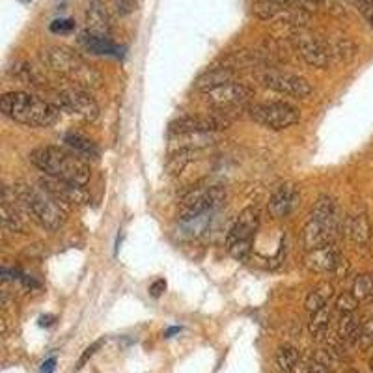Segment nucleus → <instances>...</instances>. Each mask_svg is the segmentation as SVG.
<instances>
[{
    "label": "nucleus",
    "instance_id": "1",
    "mask_svg": "<svg viewBox=\"0 0 373 373\" xmlns=\"http://www.w3.org/2000/svg\"><path fill=\"white\" fill-rule=\"evenodd\" d=\"M0 111L6 118L26 127H51L60 118L58 106L25 91H10L2 96Z\"/></svg>",
    "mask_w": 373,
    "mask_h": 373
},
{
    "label": "nucleus",
    "instance_id": "2",
    "mask_svg": "<svg viewBox=\"0 0 373 373\" xmlns=\"http://www.w3.org/2000/svg\"><path fill=\"white\" fill-rule=\"evenodd\" d=\"M30 161L49 177L81 186L90 182V167L82 161L81 155L69 153L60 147H38L30 153Z\"/></svg>",
    "mask_w": 373,
    "mask_h": 373
},
{
    "label": "nucleus",
    "instance_id": "3",
    "mask_svg": "<svg viewBox=\"0 0 373 373\" xmlns=\"http://www.w3.org/2000/svg\"><path fill=\"white\" fill-rule=\"evenodd\" d=\"M43 60L55 73L66 77L79 88H99L101 75L82 56L64 45H52L43 51Z\"/></svg>",
    "mask_w": 373,
    "mask_h": 373
},
{
    "label": "nucleus",
    "instance_id": "4",
    "mask_svg": "<svg viewBox=\"0 0 373 373\" xmlns=\"http://www.w3.org/2000/svg\"><path fill=\"white\" fill-rule=\"evenodd\" d=\"M17 194L25 204L26 211L32 213L41 226L49 228V230H60L64 226V222H66L64 206L56 202L55 198L47 191H43L41 186L19 185Z\"/></svg>",
    "mask_w": 373,
    "mask_h": 373
},
{
    "label": "nucleus",
    "instance_id": "5",
    "mask_svg": "<svg viewBox=\"0 0 373 373\" xmlns=\"http://www.w3.org/2000/svg\"><path fill=\"white\" fill-rule=\"evenodd\" d=\"M224 200H226V191L221 185L196 186L182 198L179 207H177V217L179 221L189 222L192 218L215 211L224 204Z\"/></svg>",
    "mask_w": 373,
    "mask_h": 373
},
{
    "label": "nucleus",
    "instance_id": "6",
    "mask_svg": "<svg viewBox=\"0 0 373 373\" xmlns=\"http://www.w3.org/2000/svg\"><path fill=\"white\" fill-rule=\"evenodd\" d=\"M250 116L260 126L269 127L272 131L288 129L301 120L297 108L288 103H260L250 108Z\"/></svg>",
    "mask_w": 373,
    "mask_h": 373
},
{
    "label": "nucleus",
    "instance_id": "7",
    "mask_svg": "<svg viewBox=\"0 0 373 373\" xmlns=\"http://www.w3.org/2000/svg\"><path fill=\"white\" fill-rule=\"evenodd\" d=\"M252 11L257 19L291 26L295 30H303L304 26L308 25V21H310V16H312V13L301 10V8H288V6L274 4L271 0H256Z\"/></svg>",
    "mask_w": 373,
    "mask_h": 373
},
{
    "label": "nucleus",
    "instance_id": "8",
    "mask_svg": "<svg viewBox=\"0 0 373 373\" xmlns=\"http://www.w3.org/2000/svg\"><path fill=\"white\" fill-rule=\"evenodd\" d=\"M293 43L295 49L301 55L308 66L313 67H328L333 64V55H330V41L323 40L321 35L308 34L304 30H295L293 34Z\"/></svg>",
    "mask_w": 373,
    "mask_h": 373
},
{
    "label": "nucleus",
    "instance_id": "9",
    "mask_svg": "<svg viewBox=\"0 0 373 373\" xmlns=\"http://www.w3.org/2000/svg\"><path fill=\"white\" fill-rule=\"evenodd\" d=\"M56 101H58V108L84 121H96L99 116V106H97L96 99L84 88H79V86L58 91Z\"/></svg>",
    "mask_w": 373,
    "mask_h": 373
},
{
    "label": "nucleus",
    "instance_id": "10",
    "mask_svg": "<svg viewBox=\"0 0 373 373\" xmlns=\"http://www.w3.org/2000/svg\"><path fill=\"white\" fill-rule=\"evenodd\" d=\"M262 82L274 91L284 96H291L295 99H304L312 94V84L299 75L282 73V71H265L262 75Z\"/></svg>",
    "mask_w": 373,
    "mask_h": 373
},
{
    "label": "nucleus",
    "instance_id": "11",
    "mask_svg": "<svg viewBox=\"0 0 373 373\" xmlns=\"http://www.w3.org/2000/svg\"><path fill=\"white\" fill-rule=\"evenodd\" d=\"M40 186L43 191L49 192L60 206H84V204L90 202V194L84 191V186L62 182L56 177L45 176L40 182Z\"/></svg>",
    "mask_w": 373,
    "mask_h": 373
},
{
    "label": "nucleus",
    "instance_id": "12",
    "mask_svg": "<svg viewBox=\"0 0 373 373\" xmlns=\"http://www.w3.org/2000/svg\"><path fill=\"white\" fill-rule=\"evenodd\" d=\"M230 121L221 116H182L170 123L172 135H189V133H215L226 129Z\"/></svg>",
    "mask_w": 373,
    "mask_h": 373
},
{
    "label": "nucleus",
    "instance_id": "13",
    "mask_svg": "<svg viewBox=\"0 0 373 373\" xmlns=\"http://www.w3.org/2000/svg\"><path fill=\"white\" fill-rule=\"evenodd\" d=\"M252 96V90L248 86L241 84V82H228V84L221 86L217 90H211L206 94L207 103L217 108H230V106L241 105Z\"/></svg>",
    "mask_w": 373,
    "mask_h": 373
},
{
    "label": "nucleus",
    "instance_id": "14",
    "mask_svg": "<svg viewBox=\"0 0 373 373\" xmlns=\"http://www.w3.org/2000/svg\"><path fill=\"white\" fill-rule=\"evenodd\" d=\"M257 226H260V211L256 207H245L233 222V226L230 228L226 247L235 245V243H252Z\"/></svg>",
    "mask_w": 373,
    "mask_h": 373
},
{
    "label": "nucleus",
    "instance_id": "15",
    "mask_svg": "<svg viewBox=\"0 0 373 373\" xmlns=\"http://www.w3.org/2000/svg\"><path fill=\"white\" fill-rule=\"evenodd\" d=\"M299 204H301V194H299L297 186L291 183H284L272 192L271 200H269V215L272 218H286L297 209Z\"/></svg>",
    "mask_w": 373,
    "mask_h": 373
},
{
    "label": "nucleus",
    "instance_id": "16",
    "mask_svg": "<svg viewBox=\"0 0 373 373\" xmlns=\"http://www.w3.org/2000/svg\"><path fill=\"white\" fill-rule=\"evenodd\" d=\"M340 262H342V256H340L338 247L334 243L308 250V254L304 256V267L312 272H321V274L334 272Z\"/></svg>",
    "mask_w": 373,
    "mask_h": 373
},
{
    "label": "nucleus",
    "instance_id": "17",
    "mask_svg": "<svg viewBox=\"0 0 373 373\" xmlns=\"http://www.w3.org/2000/svg\"><path fill=\"white\" fill-rule=\"evenodd\" d=\"M340 228L334 226V224H328V222L318 221V218H312L304 224L303 228V245L306 250H313V248L325 247L328 243H333V238L336 235Z\"/></svg>",
    "mask_w": 373,
    "mask_h": 373
},
{
    "label": "nucleus",
    "instance_id": "18",
    "mask_svg": "<svg viewBox=\"0 0 373 373\" xmlns=\"http://www.w3.org/2000/svg\"><path fill=\"white\" fill-rule=\"evenodd\" d=\"M84 21L86 30L90 32V34L108 38V34H111V17H108V11L105 10V6L99 0H94L86 8Z\"/></svg>",
    "mask_w": 373,
    "mask_h": 373
},
{
    "label": "nucleus",
    "instance_id": "19",
    "mask_svg": "<svg viewBox=\"0 0 373 373\" xmlns=\"http://www.w3.org/2000/svg\"><path fill=\"white\" fill-rule=\"evenodd\" d=\"M233 77H235V69L233 67H211V69H207L206 73L198 77L196 82H194V88L198 91H202V94H207V91L217 90V88L228 84V82H233Z\"/></svg>",
    "mask_w": 373,
    "mask_h": 373
},
{
    "label": "nucleus",
    "instance_id": "20",
    "mask_svg": "<svg viewBox=\"0 0 373 373\" xmlns=\"http://www.w3.org/2000/svg\"><path fill=\"white\" fill-rule=\"evenodd\" d=\"M347 233L357 245H368L372 238V224L366 213H358L347 221Z\"/></svg>",
    "mask_w": 373,
    "mask_h": 373
},
{
    "label": "nucleus",
    "instance_id": "21",
    "mask_svg": "<svg viewBox=\"0 0 373 373\" xmlns=\"http://www.w3.org/2000/svg\"><path fill=\"white\" fill-rule=\"evenodd\" d=\"M79 43L90 52H96V55H116L118 52V47L112 45V41L108 38L94 35L88 30L79 35Z\"/></svg>",
    "mask_w": 373,
    "mask_h": 373
},
{
    "label": "nucleus",
    "instance_id": "22",
    "mask_svg": "<svg viewBox=\"0 0 373 373\" xmlns=\"http://www.w3.org/2000/svg\"><path fill=\"white\" fill-rule=\"evenodd\" d=\"M312 218H318V221L328 222V224H334V226L340 228V217H338V209H336V202H334L330 196H321L316 202L312 209Z\"/></svg>",
    "mask_w": 373,
    "mask_h": 373
},
{
    "label": "nucleus",
    "instance_id": "23",
    "mask_svg": "<svg viewBox=\"0 0 373 373\" xmlns=\"http://www.w3.org/2000/svg\"><path fill=\"white\" fill-rule=\"evenodd\" d=\"M333 297H334L333 284L321 282V284H318V286H316L312 291L308 293L304 306H306L308 312L312 313V312H316V310H319V308L327 306L328 301H330Z\"/></svg>",
    "mask_w": 373,
    "mask_h": 373
},
{
    "label": "nucleus",
    "instance_id": "24",
    "mask_svg": "<svg viewBox=\"0 0 373 373\" xmlns=\"http://www.w3.org/2000/svg\"><path fill=\"white\" fill-rule=\"evenodd\" d=\"M330 319H333V310L327 306L319 308L316 312H312L310 316V323H308V328H310V334H312V338L321 340V336H325L330 327Z\"/></svg>",
    "mask_w": 373,
    "mask_h": 373
},
{
    "label": "nucleus",
    "instance_id": "25",
    "mask_svg": "<svg viewBox=\"0 0 373 373\" xmlns=\"http://www.w3.org/2000/svg\"><path fill=\"white\" fill-rule=\"evenodd\" d=\"M358 336H360V325L357 323V318L353 313H343L338 323V338L345 345H353L358 342Z\"/></svg>",
    "mask_w": 373,
    "mask_h": 373
},
{
    "label": "nucleus",
    "instance_id": "26",
    "mask_svg": "<svg viewBox=\"0 0 373 373\" xmlns=\"http://www.w3.org/2000/svg\"><path fill=\"white\" fill-rule=\"evenodd\" d=\"M196 150H174L167 161V174L168 176H177L185 170V167L194 159Z\"/></svg>",
    "mask_w": 373,
    "mask_h": 373
},
{
    "label": "nucleus",
    "instance_id": "27",
    "mask_svg": "<svg viewBox=\"0 0 373 373\" xmlns=\"http://www.w3.org/2000/svg\"><path fill=\"white\" fill-rule=\"evenodd\" d=\"M330 55H333V62L353 60V56L357 55V45L347 38L330 40Z\"/></svg>",
    "mask_w": 373,
    "mask_h": 373
},
{
    "label": "nucleus",
    "instance_id": "28",
    "mask_svg": "<svg viewBox=\"0 0 373 373\" xmlns=\"http://www.w3.org/2000/svg\"><path fill=\"white\" fill-rule=\"evenodd\" d=\"M301 362V355L291 345H280L277 351V364L278 368L286 373H293V369L297 368V364Z\"/></svg>",
    "mask_w": 373,
    "mask_h": 373
},
{
    "label": "nucleus",
    "instance_id": "29",
    "mask_svg": "<svg viewBox=\"0 0 373 373\" xmlns=\"http://www.w3.org/2000/svg\"><path fill=\"white\" fill-rule=\"evenodd\" d=\"M2 226H4L6 232H23V221H21L16 206L11 207V204L8 200H4V198H2Z\"/></svg>",
    "mask_w": 373,
    "mask_h": 373
},
{
    "label": "nucleus",
    "instance_id": "30",
    "mask_svg": "<svg viewBox=\"0 0 373 373\" xmlns=\"http://www.w3.org/2000/svg\"><path fill=\"white\" fill-rule=\"evenodd\" d=\"M66 144L73 150V153L77 155H84V157H97V147L96 144L84 136L79 135H67L66 136Z\"/></svg>",
    "mask_w": 373,
    "mask_h": 373
},
{
    "label": "nucleus",
    "instance_id": "31",
    "mask_svg": "<svg viewBox=\"0 0 373 373\" xmlns=\"http://www.w3.org/2000/svg\"><path fill=\"white\" fill-rule=\"evenodd\" d=\"M353 295L362 303L373 299V274H360L353 284Z\"/></svg>",
    "mask_w": 373,
    "mask_h": 373
},
{
    "label": "nucleus",
    "instance_id": "32",
    "mask_svg": "<svg viewBox=\"0 0 373 373\" xmlns=\"http://www.w3.org/2000/svg\"><path fill=\"white\" fill-rule=\"evenodd\" d=\"M11 73H13V77H16L17 81L25 82V84H38V82H40L34 67H32L28 62H16V66L11 67Z\"/></svg>",
    "mask_w": 373,
    "mask_h": 373
},
{
    "label": "nucleus",
    "instance_id": "33",
    "mask_svg": "<svg viewBox=\"0 0 373 373\" xmlns=\"http://www.w3.org/2000/svg\"><path fill=\"white\" fill-rule=\"evenodd\" d=\"M271 2L288 6V8H301V10L308 11V13H313V11L321 10L327 0H271Z\"/></svg>",
    "mask_w": 373,
    "mask_h": 373
},
{
    "label": "nucleus",
    "instance_id": "34",
    "mask_svg": "<svg viewBox=\"0 0 373 373\" xmlns=\"http://www.w3.org/2000/svg\"><path fill=\"white\" fill-rule=\"evenodd\" d=\"M358 303H360V301L355 297L353 291L351 293L343 291L340 293L338 299H336V308H338V312L342 313H353L358 308Z\"/></svg>",
    "mask_w": 373,
    "mask_h": 373
},
{
    "label": "nucleus",
    "instance_id": "35",
    "mask_svg": "<svg viewBox=\"0 0 373 373\" xmlns=\"http://www.w3.org/2000/svg\"><path fill=\"white\" fill-rule=\"evenodd\" d=\"M357 345L362 349V351H368V349L373 347V319H368V321L360 327V336H358Z\"/></svg>",
    "mask_w": 373,
    "mask_h": 373
},
{
    "label": "nucleus",
    "instance_id": "36",
    "mask_svg": "<svg viewBox=\"0 0 373 373\" xmlns=\"http://www.w3.org/2000/svg\"><path fill=\"white\" fill-rule=\"evenodd\" d=\"M49 28H51V32H55V34H69V32L75 28V21L55 19Z\"/></svg>",
    "mask_w": 373,
    "mask_h": 373
},
{
    "label": "nucleus",
    "instance_id": "37",
    "mask_svg": "<svg viewBox=\"0 0 373 373\" xmlns=\"http://www.w3.org/2000/svg\"><path fill=\"white\" fill-rule=\"evenodd\" d=\"M103 343H105V340H97V342L91 343L90 347H86V351H84V353H82V357L79 358V364H77V369L84 368V364L88 362V360H90V358L94 357V355H96L97 351H99V349H101Z\"/></svg>",
    "mask_w": 373,
    "mask_h": 373
},
{
    "label": "nucleus",
    "instance_id": "38",
    "mask_svg": "<svg viewBox=\"0 0 373 373\" xmlns=\"http://www.w3.org/2000/svg\"><path fill=\"white\" fill-rule=\"evenodd\" d=\"M358 10L366 17V21L369 23V26L373 28V0H357Z\"/></svg>",
    "mask_w": 373,
    "mask_h": 373
},
{
    "label": "nucleus",
    "instance_id": "39",
    "mask_svg": "<svg viewBox=\"0 0 373 373\" xmlns=\"http://www.w3.org/2000/svg\"><path fill=\"white\" fill-rule=\"evenodd\" d=\"M114 8L120 16H129L136 8V0H114Z\"/></svg>",
    "mask_w": 373,
    "mask_h": 373
},
{
    "label": "nucleus",
    "instance_id": "40",
    "mask_svg": "<svg viewBox=\"0 0 373 373\" xmlns=\"http://www.w3.org/2000/svg\"><path fill=\"white\" fill-rule=\"evenodd\" d=\"M165 289H167V282H165L162 278L155 280V282L150 286V293H152L153 297H161L162 293H165Z\"/></svg>",
    "mask_w": 373,
    "mask_h": 373
},
{
    "label": "nucleus",
    "instance_id": "41",
    "mask_svg": "<svg viewBox=\"0 0 373 373\" xmlns=\"http://www.w3.org/2000/svg\"><path fill=\"white\" fill-rule=\"evenodd\" d=\"M56 368V358L51 357V358H47L45 362L41 364V373H52L55 372Z\"/></svg>",
    "mask_w": 373,
    "mask_h": 373
},
{
    "label": "nucleus",
    "instance_id": "42",
    "mask_svg": "<svg viewBox=\"0 0 373 373\" xmlns=\"http://www.w3.org/2000/svg\"><path fill=\"white\" fill-rule=\"evenodd\" d=\"M177 333H182V328H179V327L168 328L167 333H165V338H172V336H174V334H177Z\"/></svg>",
    "mask_w": 373,
    "mask_h": 373
},
{
    "label": "nucleus",
    "instance_id": "43",
    "mask_svg": "<svg viewBox=\"0 0 373 373\" xmlns=\"http://www.w3.org/2000/svg\"><path fill=\"white\" fill-rule=\"evenodd\" d=\"M52 319L55 318H49V316H43V318H40V325L41 327H49V325H52Z\"/></svg>",
    "mask_w": 373,
    "mask_h": 373
},
{
    "label": "nucleus",
    "instance_id": "44",
    "mask_svg": "<svg viewBox=\"0 0 373 373\" xmlns=\"http://www.w3.org/2000/svg\"><path fill=\"white\" fill-rule=\"evenodd\" d=\"M369 369H372V372H373V357L369 358Z\"/></svg>",
    "mask_w": 373,
    "mask_h": 373
},
{
    "label": "nucleus",
    "instance_id": "45",
    "mask_svg": "<svg viewBox=\"0 0 373 373\" xmlns=\"http://www.w3.org/2000/svg\"><path fill=\"white\" fill-rule=\"evenodd\" d=\"M349 373H358V372H357V369H351V372H349Z\"/></svg>",
    "mask_w": 373,
    "mask_h": 373
}]
</instances>
